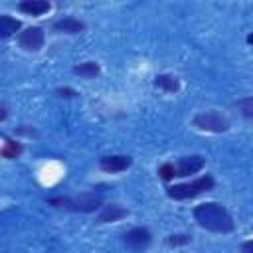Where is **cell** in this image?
<instances>
[{
    "label": "cell",
    "mask_w": 253,
    "mask_h": 253,
    "mask_svg": "<svg viewBox=\"0 0 253 253\" xmlns=\"http://www.w3.org/2000/svg\"><path fill=\"white\" fill-rule=\"evenodd\" d=\"M194 221L211 233H231L235 221L221 202H202L192 211Z\"/></svg>",
    "instance_id": "1"
},
{
    "label": "cell",
    "mask_w": 253,
    "mask_h": 253,
    "mask_svg": "<svg viewBox=\"0 0 253 253\" xmlns=\"http://www.w3.org/2000/svg\"><path fill=\"white\" fill-rule=\"evenodd\" d=\"M103 202H105L103 196L95 192H83L77 196H53L47 200L49 206L65 211H75V213H93L105 206Z\"/></svg>",
    "instance_id": "2"
},
{
    "label": "cell",
    "mask_w": 253,
    "mask_h": 253,
    "mask_svg": "<svg viewBox=\"0 0 253 253\" xmlns=\"http://www.w3.org/2000/svg\"><path fill=\"white\" fill-rule=\"evenodd\" d=\"M215 186V180L210 176V174H204V176H198L190 182H180V184H172L166 188V196L172 198V200H194L210 190H213Z\"/></svg>",
    "instance_id": "3"
},
{
    "label": "cell",
    "mask_w": 253,
    "mask_h": 253,
    "mask_svg": "<svg viewBox=\"0 0 253 253\" xmlns=\"http://www.w3.org/2000/svg\"><path fill=\"white\" fill-rule=\"evenodd\" d=\"M192 125L198 128V130H204V132H211V134H221V132H227L231 123L225 115H221L219 111H202L198 115H194L192 119Z\"/></svg>",
    "instance_id": "4"
},
{
    "label": "cell",
    "mask_w": 253,
    "mask_h": 253,
    "mask_svg": "<svg viewBox=\"0 0 253 253\" xmlns=\"http://www.w3.org/2000/svg\"><path fill=\"white\" fill-rule=\"evenodd\" d=\"M123 243L130 253H144L152 243V233L148 227L136 225L123 233Z\"/></svg>",
    "instance_id": "5"
},
{
    "label": "cell",
    "mask_w": 253,
    "mask_h": 253,
    "mask_svg": "<svg viewBox=\"0 0 253 253\" xmlns=\"http://www.w3.org/2000/svg\"><path fill=\"white\" fill-rule=\"evenodd\" d=\"M16 40L24 51H40L45 43V32L40 26H30V28H24L16 36Z\"/></svg>",
    "instance_id": "6"
},
{
    "label": "cell",
    "mask_w": 253,
    "mask_h": 253,
    "mask_svg": "<svg viewBox=\"0 0 253 253\" xmlns=\"http://www.w3.org/2000/svg\"><path fill=\"white\" fill-rule=\"evenodd\" d=\"M176 168V178H188L192 174H198L206 168V158L202 154H188V156H180L174 162Z\"/></svg>",
    "instance_id": "7"
},
{
    "label": "cell",
    "mask_w": 253,
    "mask_h": 253,
    "mask_svg": "<svg viewBox=\"0 0 253 253\" xmlns=\"http://www.w3.org/2000/svg\"><path fill=\"white\" fill-rule=\"evenodd\" d=\"M132 166V158L128 154H109L99 158V168L107 174H119Z\"/></svg>",
    "instance_id": "8"
},
{
    "label": "cell",
    "mask_w": 253,
    "mask_h": 253,
    "mask_svg": "<svg viewBox=\"0 0 253 253\" xmlns=\"http://www.w3.org/2000/svg\"><path fill=\"white\" fill-rule=\"evenodd\" d=\"M87 28V24L75 16H65L61 20H55L51 24V30L57 32V34H67V36H77V34H83Z\"/></svg>",
    "instance_id": "9"
},
{
    "label": "cell",
    "mask_w": 253,
    "mask_h": 253,
    "mask_svg": "<svg viewBox=\"0 0 253 253\" xmlns=\"http://www.w3.org/2000/svg\"><path fill=\"white\" fill-rule=\"evenodd\" d=\"M128 215V210L123 208L121 204H105L101 208V211L97 213L95 217V223L97 225H103V223H113V221H119L123 217Z\"/></svg>",
    "instance_id": "10"
},
{
    "label": "cell",
    "mask_w": 253,
    "mask_h": 253,
    "mask_svg": "<svg viewBox=\"0 0 253 253\" xmlns=\"http://www.w3.org/2000/svg\"><path fill=\"white\" fill-rule=\"evenodd\" d=\"M18 10L26 16H43L51 10V4L47 0H22L18 2Z\"/></svg>",
    "instance_id": "11"
},
{
    "label": "cell",
    "mask_w": 253,
    "mask_h": 253,
    "mask_svg": "<svg viewBox=\"0 0 253 253\" xmlns=\"http://www.w3.org/2000/svg\"><path fill=\"white\" fill-rule=\"evenodd\" d=\"M152 85L164 93H178L180 91V79L172 73H158L152 79Z\"/></svg>",
    "instance_id": "12"
},
{
    "label": "cell",
    "mask_w": 253,
    "mask_h": 253,
    "mask_svg": "<svg viewBox=\"0 0 253 253\" xmlns=\"http://www.w3.org/2000/svg\"><path fill=\"white\" fill-rule=\"evenodd\" d=\"M22 30V22L12 18L10 14H2L0 16V38L2 40H8L12 36H18Z\"/></svg>",
    "instance_id": "13"
},
{
    "label": "cell",
    "mask_w": 253,
    "mask_h": 253,
    "mask_svg": "<svg viewBox=\"0 0 253 253\" xmlns=\"http://www.w3.org/2000/svg\"><path fill=\"white\" fill-rule=\"evenodd\" d=\"M22 152H24V144H22V142L4 136V144H2V148H0V156H2V158L14 160V158H20Z\"/></svg>",
    "instance_id": "14"
},
{
    "label": "cell",
    "mask_w": 253,
    "mask_h": 253,
    "mask_svg": "<svg viewBox=\"0 0 253 253\" xmlns=\"http://www.w3.org/2000/svg\"><path fill=\"white\" fill-rule=\"evenodd\" d=\"M73 73L79 75V77H83V79H95L101 73V65L97 61H91L89 59V61H83V63L75 65L73 67Z\"/></svg>",
    "instance_id": "15"
},
{
    "label": "cell",
    "mask_w": 253,
    "mask_h": 253,
    "mask_svg": "<svg viewBox=\"0 0 253 253\" xmlns=\"http://www.w3.org/2000/svg\"><path fill=\"white\" fill-rule=\"evenodd\" d=\"M235 107H237V111L241 113V117H243V119L253 121V97L239 99V101L235 103Z\"/></svg>",
    "instance_id": "16"
},
{
    "label": "cell",
    "mask_w": 253,
    "mask_h": 253,
    "mask_svg": "<svg viewBox=\"0 0 253 253\" xmlns=\"http://www.w3.org/2000/svg\"><path fill=\"white\" fill-rule=\"evenodd\" d=\"M190 241H192V235H188V233H170L164 239V243L168 247H182V245H188Z\"/></svg>",
    "instance_id": "17"
},
{
    "label": "cell",
    "mask_w": 253,
    "mask_h": 253,
    "mask_svg": "<svg viewBox=\"0 0 253 253\" xmlns=\"http://www.w3.org/2000/svg\"><path fill=\"white\" fill-rule=\"evenodd\" d=\"M158 178L164 180V182H172L176 178V168H174V162H162L158 166Z\"/></svg>",
    "instance_id": "18"
},
{
    "label": "cell",
    "mask_w": 253,
    "mask_h": 253,
    "mask_svg": "<svg viewBox=\"0 0 253 253\" xmlns=\"http://www.w3.org/2000/svg\"><path fill=\"white\" fill-rule=\"evenodd\" d=\"M55 95H57L59 99H75V97L79 95V91L73 89V87H57V89H55Z\"/></svg>",
    "instance_id": "19"
},
{
    "label": "cell",
    "mask_w": 253,
    "mask_h": 253,
    "mask_svg": "<svg viewBox=\"0 0 253 253\" xmlns=\"http://www.w3.org/2000/svg\"><path fill=\"white\" fill-rule=\"evenodd\" d=\"M239 253H253V239L243 241L241 247H239Z\"/></svg>",
    "instance_id": "20"
},
{
    "label": "cell",
    "mask_w": 253,
    "mask_h": 253,
    "mask_svg": "<svg viewBox=\"0 0 253 253\" xmlns=\"http://www.w3.org/2000/svg\"><path fill=\"white\" fill-rule=\"evenodd\" d=\"M0 111H2V113H0V121L4 123V121H6V117H8V107H6V103H2V105H0Z\"/></svg>",
    "instance_id": "21"
},
{
    "label": "cell",
    "mask_w": 253,
    "mask_h": 253,
    "mask_svg": "<svg viewBox=\"0 0 253 253\" xmlns=\"http://www.w3.org/2000/svg\"><path fill=\"white\" fill-rule=\"evenodd\" d=\"M245 42H247V43H249V45H253V32H251V34H249V36H247V38H245Z\"/></svg>",
    "instance_id": "22"
}]
</instances>
